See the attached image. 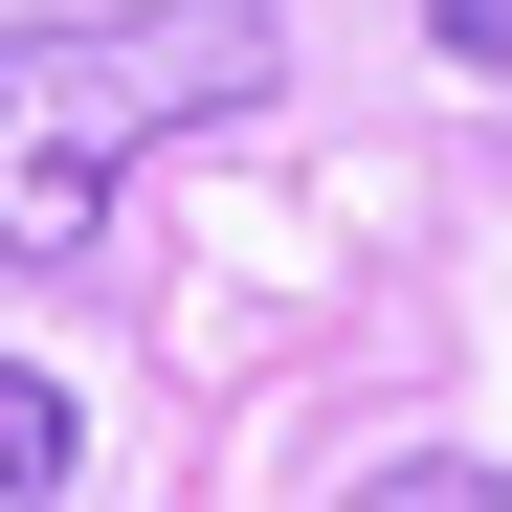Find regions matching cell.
Masks as SVG:
<instances>
[{"label":"cell","mask_w":512,"mask_h":512,"mask_svg":"<svg viewBox=\"0 0 512 512\" xmlns=\"http://www.w3.org/2000/svg\"><path fill=\"white\" fill-rule=\"evenodd\" d=\"M290 23L268 0H112V23H0V268H67L112 179L201 112H268Z\"/></svg>","instance_id":"obj_1"},{"label":"cell","mask_w":512,"mask_h":512,"mask_svg":"<svg viewBox=\"0 0 512 512\" xmlns=\"http://www.w3.org/2000/svg\"><path fill=\"white\" fill-rule=\"evenodd\" d=\"M423 23H446V45H468V67H512V0H423Z\"/></svg>","instance_id":"obj_3"},{"label":"cell","mask_w":512,"mask_h":512,"mask_svg":"<svg viewBox=\"0 0 512 512\" xmlns=\"http://www.w3.org/2000/svg\"><path fill=\"white\" fill-rule=\"evenodd\" d=\"M0 490H67V401H45L23 357H0Z\"/></svg>","instance_id":"obj_2"}]
</instances>
